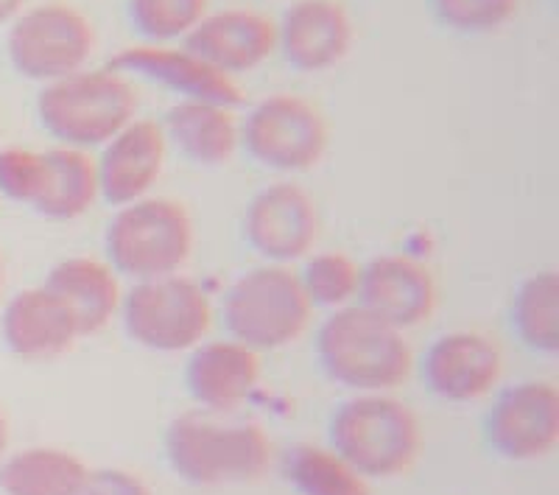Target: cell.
Instances as JSON below:
<instances>
[{
	"instance_id": "obj_23",
	"label": "cell",
	"mask_w": 559,
	"mask_h": 495,
	"mask_svg": "<svg viewBox=\"0 0 559 495\" xmlns=\"http://www.w3.org/2000/svg\"><path fill=\"white\" fill-rule=\"evenodd\" d=\"M87 464L62 448H26L0 462L7 495H73L87 479Z\"/></svg>"
},
{
	"instance_id": "obj_6",
	"label": "cell",
	"mask_w": 559,
	"mask_h": 495,
	"mask_svg": "<svg viewBox=\"0 0 559 495\" xmlns=\"http://www.w3.org/2000/svg\"><path fill=\"white\" fill-rule=\"evenodd\" d=\"M311 314L313 305L299 286L297 272L283 263H266L241 274L222 303V322L229 339L254 353L297 342L308 330Z\"/></svg>"
},
{
	"instance_id": "obj_1",
	"label": "cell",
	"mask_w": 559,
	"mask_h": 495,
	"mask_svg": "<svg viewBox=\"0 0 559 495\" xmlns=\"http://www.w3.org/2000/svg\"><path fill=\"white\" fill-rule=\"evenodd\" d=\"M222 412H185L166 428V459L182 482L197 487L249 484L266 473L272 445L261 426L218 417Z\"/></svg>"
},
{
	"instance_id": "obj_8",
	"label": "cell",
	"mask_w": 559,
	"mask_h": 495,
	"mask_svg": "<svg viewBox=\"0 0 559 495\" xmlns=\"http://www.w3.org/2000/svg\"><path fill=\"white\" fill-rule=\"evenodd\" d=\"M127 337L154 353H182L202 344L213 305L199 283L182 274L138 280L121 297Z\"/></svg>"
},
{
	"instance_id": "obj_18",
	"label": "cell",
	"mask_w": 559,
	"mask_h": 495,
	"mask_svg": "<svg viewBox=\"0 0 559 495\" xmlns=\"http://www.w3.org/2000/svg\"><path fill=\"white\" fill-rule=\"evenodd\" d=\"M501 350L476 330L439 337L423 358V381L448 403H467L496 387L501 378Z\"/></svg>"
},
{
	"instance_id": "obj_21",
	"label": "cell",
	"mask_w": 559,
	"mask_h": 495,
	"mask_svg": "<svg viewBox=\"0 0 559 495\" xmlns=\"http://www.w3.org/2000/svg\"><path fill=\"white\" fill-rule=\"evenodd\" d=\"M45 286L57 292L73 308L82 337L107 328L121 311V283L112 267L96 258H68L48 272Z\"/></svg>"
},
{
	"instance_id": "obj_22",
	"label": "cell",
	"mask_w": 559,
	"mask_h": 495,
	"mask_svg": "<svg viewBox=\"0 0 559 495\" xmlns=\"http://www.w3.org/2000/svg\"><path fill=\"white\" fill-rule=\"evenodd\" d=\"M43 154L45 182L32 208L51 222L82 219L102 199L96 157H90V152H84V149L70 146H57Z\"/></svg>"
},
{
	"instance_id": "obj_16",
	"label": "cell",
	"mask_w": 559,
	"mask_h": 495,
	"mask_svg": "<svg viewBox=\"0 0 559 495\" xmlns=\"http://www.w3.org/2000/svg\"><path fill=\"white\" fill-rule=\"evenodd\" d=\"M168 140L163 127L148 118H134L107 140L96 157L98 193L104 202L123 208L148 197L166 168Z\"/></svg>"
},
{
	"instance_id": "obj_25",
	"label": "cell",
	"mask_w": 559,
	"mask_h": 495,
	"mask_svg": "<svg viewBox=\"0 0 559 495\" xmlns=\"http://www.w3.org/2000/svg\"><path fill=\"white\" fill-rule=\"evenodd\" d=\"M283 470L299 495H372L361 473L349 468L336 451L317 445H294Z\"/></svg>"
},
{
	"instance_id": "obj_12",
	"label": "cell",
	"mask_w": 559,
	"mask_h": 495,
	"mask_svg": "<svg viewBox=\"0 0 559 495\" xmlns=\"http://www.w3.org/2000/svg\"><path fill=\"white\" fill-rule=\"evenodd\" d=\"M182 45L213 70L236 79L277 51V23L258 9L227 7L204 14Z\"/></svg>"
},
{
	"instance_id": "obj_24",
	"label": "cell",
	"mask_w": 559,
	"mask_h": 495,
	"mask_svg": "<svg viewBox=\"0 0 559 495\" xmlns=\"http://www.w3.org/2000/svg\"><path fill=\"white\" fill-rule=\"evenodd\" d=\"M512 330L532 353H559V278L554 269L528 274L512 294Z\"/></svg>"
},
{
	"instance_id": "obj_10",
	"label": "cell",
	"mask_w": 559,
	"mask_h": 495,
	"mask_svg": "<svg viewBox=\"0 0 559 495\" xmlns=\"http://www.w3.org/2000/svg\"><path fill=\"white\" fill-rule=\"evenodd\" d=\"M484 437L498 457L532 462L548 457L559 439V392L548 381H521L496 398Z\"/></svg>"
},
{
	"instance_id": "obj_7",
	"label": "cell",
	"mask_w": 559,
	"mask_h": 495,
	"mask_svg": "<svg viewBox=\"0 0 559 495\" xmlns=\"http://www.w3.org/2000/svg\"><path fill=\"white\" fill-rule=\"evenodd\" d=\"M96 51L93 20L68 0L23 9L7 34V54L23 79L51 84L87 68Z\"/></svg>"
},
{
	"instance_id": "obj_2",
	"label": "cell",
	"mask_w": 559,
	"mask_h": 495,
	"mask_svg": "<svg viewBox=\"0 0 559 495\" xmlns=\"http://www.w3.org/2000/svg\"><path fill=\"white\" fill-rule=\"evenodd\" d=\"M138 90L121 70L82 68L43 84L37 118L59 146L98 149L138 118Z\"/></svg>"
},
{
	"instance_id": "obj_5",
	"label": "cell",
	"mask_w": 559,
	"mask_h": 495,
	"mask_svg": "<svg viewBox=\"0 0 559 495\" xmlns=\"http://www.w3.org/2000/svg\"><path fill=\"white\" fill-rule=\"evenodd\" d=\"M331 451L364 479L401 476L419 451L417 417L381 392L344 400L331 417Z\"/></svg>"
},
{
	"instance_id": "obj_11",
	"label": "cell",
	"mask_w": 559,
	"mask_h": 495,
	"mask_svg": "<svg viewBox=\"0 0 559 495\" xmlns=\"http://www.w3.org/2000/svg\"><path fill=\"white\" fill-rule=\"evenodd\" d=\"M243 238L269 263L308 258L319 238L317 202L297 182L266 185L243 210Z\"/></svg>"
},
{
	"instance_id": "obj_14",
	"label": "cell",
	"mask_w": 559,
	"mask_h": 495,
	"mask_svg": "<svg viewBox=\"0 0 559 495\" xmlns=\"http://www.w3.org/2000/svg\"><path fill=\"white\" fill-rule=\"evenodd\" d=\"M109 68L121 70L123 76H138L146 82L163 84L166 90L177 93L179 98L193 102H216L227 107H241L243 93L236 79L224 76L207 62L191 54L188 48L174 45L140 43L129 45L123 51L109 59Z\"/></svg>"
},
{
	"instance_id": "obj_19",
	"label": "cell",
	"mask_w": 559,
	"mask_h": 495,
	"mask_svg": "<svg viewBox=\"0 0 559 495\" xmlns=\"http://www.w3.org/2000/svg\"><path fill=\"white\" fill-rule=\"evenodd\" d=\"M261 381V358L236 339L202 342L193 347L185 367V387L207 412L241 406Z\"/></svg>"
},
{
	"instance_id": "obj_4",
	"label": "cell",
	"mask_w": 559,
	"mask_h": 495,
	"mask_svg": "<svg viewBox=\"0 0 559 495\" xmlns=\"http://www.w3.org/2000/svg\"><path fill=\"white\" fill-rule=\"evenodd\" d=\"M104 252L112 272L134 283L179 274L193 252L191 213L168 197H143L123 204L109 219Z\"/></svg>"
},
{
	"instance_id": "obj_29",
	"label": "cell",
	"mask_w": 559,
	"mask_h": 495,
	"mask_svg": "<svg viewBox=\"0 0 559 495\" xmlns=\"http://www.w3.org/2000/svg\"><path fill=\"white\" fill-rule=\"evenodd\" d=\"M45 182V154L32 149H0V197L32 208Z\"/></svg>"
},
{
	"instance_id": "obj_20",
	"label": "cell",
	"mask_w": 559,
	"mask_h": 495,
	"mask_svg": "<svg viewBox=\"0 0 559 495\" xmlns=\"http://www.w3.org/2000/svg\"><path fill=\"white\" fill-rule=\"evenodd\" d=\"M159 127L188 163L202 168L229 163L241 146V123L236 118V107L227 104L179 98L174 107H168L166 121Z\"/></svg>"
},
{
	"instance_id": "obj_30",
	"label": "cell",
	"mask_w": 559,
	"mask_h": 495,
	"mask_svg": "<svg viewBox=\"0 0 559 495\" xmlns=\"http://www.w3.org/2000/svg\"><path fill=\"white\" fill-rule=\"evenodd\" d=\"M73 495H152V490L129 470L104 468L90 470L82 487Z\"/></svg>"
},
{
	"instance_id": "obj_17",
	"label": "cell",
	"mask_w": 559,
	"mask_h": 495,
	"mask_svg": "<svg viewBox=\"0 0 559 495\" xmlns=\"http://www.w3.org/2000/svg\"><path fill=\"white\" fill-rule=\"evenodd\" d=\"M356 299L397 330L417 328L437 308V283L426 263L408 255H381L361 267Z\"/></svg>"
},
{
	"instance_id": "obj_32",
	"label": "cell",
	"mask_w": 559,
	"mask_h": 495,
	"mask_svg": "<svg viewBox=\"0 0 559 495\" xmlns=\"http://www.w3.org/2000/svg\"><path fill=\"white\" fill-rule=\"evenodd\" d=\"M9 448V423L7 417L0 414V462H3V453H7Z\"/></svg>"
},
{
	"instance_id": "obj_31",
	"label": "cell",
	"mask_w": 559,
	"mask_h": 495,
	"mask_svg": "<svg viewBox=\"0 0 559 495\" xmlns=\"http://www.w3.org/2000/svg\"><path fill=\"white\" fill-rule=\"evenodd\" d=\"M23 9H28V0H0V26L12 23L17 14H23Z\"/></svg>"
},
{
	"instance_id": "obj_27",
	"label": "cell",
	"mask_w": 559,
	"mask_h": 495,
	"mask_svg": "<svg viewBox=\"0 0 559 495\" xmlns=\"http://www.w3.org/2000/svg\"><path fill=\"white\" fill-rule=\"evenodd\" d=\"M299 286L313 308H344L358 297L361 267L344 252H317L306 258L302 272H297Z\"/></svg>"
},
{
	"instance_id": "obj_15",
	"label": "cell",
	"mask_w": 559,
	"mask_h": 495,
	"mask_svg": "<svg viewBox=\"0 0 559 495\" xmlns=\"http://www.w3.org/2000/svg\"><path fill=\"white\" fill-rule=\"evenodd\" d=\"M0 333L23 362H51L70 353L82 339L73 308L45 283L23 288L9 299L0 317Z\"/></svg>"
},
{
	"instance_id": "obj_26",
	"label": "cell",
	"mask_w": 559,
	"mask_h": 495,
	"mask_svg": "<svg viewBox=\"0 0 559 495\" xmlns=\"http://www.w3.org/2000/svg\"><path fill=\"white\" fill-rule=\"evenodd\" d=\"M210 12V0H129L127 14L143 43L171 45L185 39Z\"/></svg>"
},
{
	"instance_id": "obj_9",
	"label": "cell",
	"mask_w": 559,
	"mask_h": 495,
	"mask_svg": "<svg viewBox=\"0 0 559 495\" xmlns=\"http://www.w3.org/2000/svg\"><path fill=\"white\" fill-rule=\"evenodd\" d=\"M241 146L261 168L302 174L322 163L331 146V127L317 104L292 93H274L247 113Z\"/></svg>"
},
{
	"instance_id": "obj_3",
	"label": "cell",
	"mask_w": 559,
	"mask_h": 495,
	"mask_svg": "<svg viewBox=\"0 0 559 495\" xmlns=\"http://www.w3.org/2000/svg\"><path fill=\"white\" fill-rule=\"evenodd\" d=\"M317 358L331 381L358 392L401 387L412 373V347L403 330L364 305H344L317 330Z\"/></svg>"
},
{
	"instance_id": "obj_28",
	"label": "cell",
	"mask_w": 559,
	"mask_h": 495,
	"mask_svg": "<svg viewBox=\"0 0 559 495\" xmlns=\"http://www.w3.org/2000/svg\"><path fill=\"white\" fill-rule=\"evenodd\" d=\"M428 3L439 26L462 37L501 32L521 9V0H428Z\"/></svg>"
},
{
	"instance_id": "obj_13",
	"label": "cell",
	"mask_w": 559,
	"mask_h": 495,
	"mask_svg": "<svg viewBox=\"0 0 559 495\" xmlns=\"http://www.w3.org/2000/svg\"><path fill=\"white\" fill-rule=\"evenodd\" d=\"M356 28L342 0H294L277 20V51L299 73H324L344 62Z\"/></svg>"
},
{
	"instance_id": "obj_33",
	"label": "cell",
	"mask_w": 559,
	"mask_h": 495,
	"mask_svg": "<svg viewBox=\"0 0 559 495\" xmlns=\"http://www.w3.org/2000/svg\"><path fill=\"white\" fill-rule=\"evenodd\" d=\"M7 286V263H3V255H0V292Z\"/></svg>"
}]
</instances>
